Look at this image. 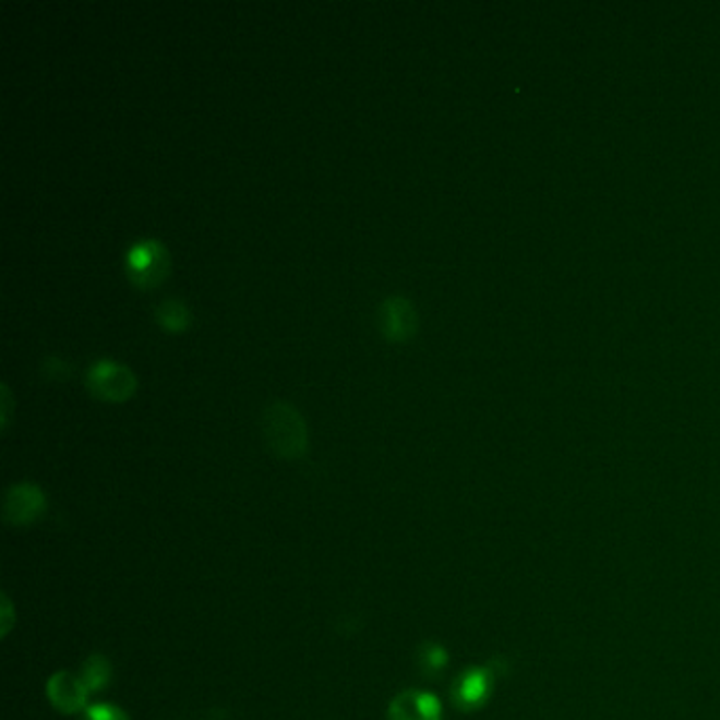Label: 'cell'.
I'll return each mask as SVG.
<instances>
[{"label": "cell", "mask_w": 720, "mask_h": 720, "mask_svg": "<svg viewBox=\"0 0 720 720\" xmlns=\"http://www.w3.org/2000/svg\"><path fill=\"white\" fill-rule=\"evenodd\" d=\"M262 437L268 451L279 458L304 457L309 451V431L302 415L288 401H273L262 412Z\"/></svg>", "instance_id": "obj_1"}, {"label": "cell", "mask_w": 720, "mask_h": 720, "mask_svg": "<svg viewBox=\"0 0 720 720\" xmlns=\"http://www.w3.org/2000/svg\"><path fill=\"white\" fill-rule=\"evenodd\" d=\"M169 254L155 239H144L131 245L125 256V268L131 284L140 290H153L161 286L169 275Z\"/></svg>", "instance_id": "obj_2"}, {"label": "cell", "mask_w": 720, "mask_h": 720, "mask_svg": "<svg viewBox=\"0 0 720 720\" xmlns=\"http://www.w3.org/2000/svg\"><path fill=\"white\" fill-rule=\"evenodd\" d=\"M85 385L104 401H125L135 393L137 381L128 365L112 360H99L87 370Z\"/></svg>", "instance_id": "obj_3"}, {"label": "cell", "mask_w": 720, "mask_h": 720, "mask_svg": "<svg viewBox=\"0 0 720 720\" xmlns=\"http://www.w3.org/2000/svg\"><path fill=\"white\" fill-rule=\"evenodd\" d=\"M419 315L408 298L392 296L379 307V329L389 343H406L417 334Z\"/></svg>", "instance_id": "obj_4"}, {"label": "cell", "mask_w": 720, "mask_h": 720, "mask_svg": "<svg viewBox=\"0 0 720 720\" xmlns=\"http://www.w3.org/2000/svg\"><path fill=\"white\" fill-rule=\"evenodd\" d=\"M47 509L45 494L28 482L11 487L4 496V523L11 526H28L36 523Z\"/></svg>", "instance_id": "obj_5"}, {"label": "cell", "mask_w": 720, "mask_h": 720, "mask_svg": "<svg viewBox=\"0 0 720 720\" xmlns=\"http://www.w3.org/2000/svg\"><path fill=\"white\" fill-rule=\"evenodd\" d=\"M89 688L85 681L76 674H70L65 670L56 672L47 683V697L51 706L62 715H79L87 710Z\"/></svg>", "instance_id": "obj_6"}, {"label": "cell", "mask_w": 720, "mask_h": 720, "mask_svg": "<svg viewBox=\"0 0 720 720\" xmlns=\"http://www.w3.org/2000/svg\"><path fill=\"white\" fill-rule=\"evenodd\" d=\"M389 720H440L442 706L435 695L425 691H404L389 704Z\"/></svg>", "instance_id": "obj_7"}, {"label": "cell", "mask_w": 720, "mask_h": 720, "mask_svg": "<svg viewBox=\"0 0 720 720\" xmlns=\"http://www.w3.org/2000/svg\"><path fill=\"white\" fill-rule=\"evenodd\" d=\"M155 320L167 332H182L191 326V311L182 300L167 298L155 309Z\"/></svg>", "instance_id": "obj_8"}, {"label": "cell", "mask_w": 720, "mask_h": 720, "mask_svg": "<svg viewBox=\"0 0 720 720\" xmlns=\"http://www.w3.org/2000/svg\"><path fill=\"white\" fill-rule=\"evenodd\" d=\"M81 679L85 681L87 688L92 693H98L101 688L108 687L110 679H112V665L108 661V657L104 655H92L85 663H83V670H81Z\"/></svg>", "instance_id": "obj_9"}, {"label": "cell", "mask_w": 720, "mask_h": 720, "mask_svg": "<svg viewBox=\"0 0 720 720\" xmlns=\"http://www.w3.org/2000/svg\"><path fill=\"white\" fill-rule=\"evenodd\" d=\"M487 693V679L482 672H469L460 679L457 691H455V704L460 708H473L484 699Z\"/></svg>", "instance_id": "obj_10"}, {"label": "cell", "mask_w": 720, "mask_h": 720, "mask_svg": "<svg viewBox=\"0 0 720 720\" xmlns=\"http://www.w3.org/2000/svg\"><path fill=\"white\" fill-rule=\"evenodd\" d=\"M81 720H130V717L121 708H117V706L96 704V706H89L83 712V719Z\"/></svg>", "instance_id": "obj_11"}, {"label": "cell", "mask_w": 720, "mask_h": 720, "mask_svg": "<svg viewBox=\"0 0 720 720\" xmlns=\"http://www.w3.org/2000/svg\"><path fill=\"white\" fill-rule=\"evenodd\" d=\"M43 374L49 379H68L72 374V365L58 356H51L43 363Z\"/></svg>", "instance_id": "obj_12"}, {"label": "cell", "mask_w": 720, "mask_h": 720, "mask_svg": "<svg viewBox=\"0 0 720 720\" xmlns=\"http://www.w3.org/2000/svg\"><path fill=\"white\" fill-rule=\"evenodd\" d=\"M423 663H425L427 668H433V670L442 668V665L446 663V653H444V649H440V647H435V645L425 647V651H423Z\"/></svg>", "instance_id": "obj_13"}, {"label": "cell", "mask_w": 720, "mask_h": 720, "mask_svg": "<svg viewBox=\"0 0 720 720\" xmlns=\"http://www.w3.org/2000/svg\"><path fill=\"white\" fill-rule=\"evenodd\" d=\"M2 397H4V417H2V427L9 425V408H11V393H9V387L2 385Z\"/></svg>", "instance_id": "obj_14"}]
</instances>
